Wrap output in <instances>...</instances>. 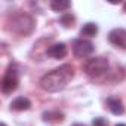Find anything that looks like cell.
Returning <instances> with one entry per match:
<instances>
[{"mask_svg": "<svg viewBox=\"0 0 126 126\" xmlns=\"http://www.w3.org/2000/svg\"><path fill=\"white\" fill-rule=\"evenodd\" d=\"M50 8L55 12H62V11H65V9L70 8V2H67V0H52Z\"/></svg>", "mask_w": 126, "mask_h": 126, "instance_id": "cell-12", "label": "cell"}, {"mask_svg": "<svg viewBox=\"0 0 126 126\" xmlns=\"http://www.w3.org/2000/svg\"><path fill=\"white\" fill-rule=\"evenodd\" d=\"M73 77H74V67L70 64H64L52 70L50 73L45 74L40 79L39 85L46 92H58L64 89Z\"/></svg>", "mask_w": 126, "mask_h": 126, "instance_id": "cell-1", "label": "cell"}, {"mask_svg": "<svg viewBox=\"0 0 126 126\" xmlns=\"http://www.w3.org/2000/svg\"><path fill=\"white\" fill-rule=\"evenodd\" d=\"M108 40L114 46L126 49V30L125 28H114V30H111L110 34H108Z\"/></svg>", "mask_w": 126, "mask_h": 126, "instance_id": "cell-6", "label": "cell"}, {"mask_svg": "<svg viewBox=\"0 0 126 126\" xmlns=\"http://www.w3.org/2000/svg\"><path fill=\"white\" fill-rule=\"evenodd\" d=\"M92 126H108V122L102 117H96L92 120Z\"/></svg>", "mask_w": 126, "mask_h": 126, "instance_id": "cell-14", "label": "cell"}, {"mask_svg": "<svg viewBox=\"0 0 126 126\" xmlns=\"http://www.w3.org/2000/svg\"><path fill=\"white\" fill-rule=\"evenodd\" d=\"M31 107V102L28 98H24V96H18L15 98L12 102H11V108L15 110V111H25Z\"/></svg>", "mask_w": 126, "mask_h": 126, "instance_id": "cell-9", "label": "cell"}, {"mask_svg": "<svg viewBox=\"0 0 126 126\" xmlns=\"http://www.w3.org/2000/svg\"><path fill=\"white\" fill-rule=\"evenodd\" d=\"M123 9H125V12H126V3H125V6H123Z\"/></svg>", "mask_w": 126, "mask_h": 126, "instance_id": "cell-16", "label": "cell"}, {"mask_svg": "<svg viewBox=\"0 0 126 126\" xmlns=\"http://www.w3.org/2000/svg\"><path fill=\"white\" fill-rule=\"evenodd\" d=\"M116 126H126L125 123H119V125H116Z\"/></svg>", "mask_w": 126, "mask_h": 126, "instance_id": "cell-15", "label": "cell"}, {"mask_svg": "<svg viewBox=\"0 0 126 126\" xmlns=\"http://www.w3.org/2000/svg\"><path fill=\"white\" fill-rule=\"evenodd\" d=\"M74 21H76V18H74L71 14H64V15L61 16V24L64 25L65 28L73 27V25H74Z\"/></svg>", "mask_w": 126, "mask_h": 126, "instance_id": "cell-13", "label": "cell"}, {"mask_svg": "<svg viewBox=\"0 0 126 126\" xmlns=\"http://www.w3.org/2000/svg\"><path fill=\"white\" fill-rule=\"evenodd\" d=\"M96 33H98V25L94 24V22L85 24V25L82 27V30H80V34H82V36H88V37H94Z\"/></svg>", "mask_w": 126, "mask_h": 126, "instance_id": "cell-10", "label": "cell"}, {"mask_svg": "<svg viewBox=\"0 0 126 126\" xmlns=\"http://www.w3.org/2000/svg\"><path fill=\"white\" fill-rule=\"evenodd\" d=\"M18 88V76L14 70H8L2 80V91L3 94H12Z\"/></svg>", "mask_w": 126, "mask_h": 126, "instance_id": "cell-5", "label": "cell"}, {"mask_svg": "<svg viewBox=\"0 0 126 126\" xmlns=\"http://www.w3.org/2000/svg\"><path fill=\"white\" fill-rule=\"evenodd\" d=\"M85 73L92 77V79H101L104 77L107 73H108V61L102 56H96V58H92L89 59L85 67H83Z\"/></svg>", "mask_w": 126, "mask_h": 126, "instance_id": "cell-2", "label": "cell"}, {"mask_svg": "<svg viewBox=\"0 0 126 126\" xmlns=\"http://www.w3.org/2000/svg\"><path fill=\"white\" fill-rule=\"evenodd\" d=\"M11 28H12L15 33L21 34V36H27V34H30V33L33 31V28H34V19H33L31 16L25 15V14H19V15H16V16L12 18V21H11Z\"/></svg>", "mask_w": 126, "mask_h": 126, "instance_id": "cell-3", "label": "cell"}, {"mask_svg": "<svg viewBox=\"0 0 126 126\" xmlns=\"http://www.w3.org/2000/svg\"><path fill=\"white\" fill-rule=\"evenodd\" d=\"M107 105H108L110 111H111L113 114H116V116H122V114L125 113L123 102H122L119 98H116V96H110V98L107 99Z\"/></svg>", "mask_w": 126, "mask_h": 126, "instance_id": "cell-8", "label": "cell"}, {"mask_svg": "<svg viewBox=\"0 0 126 126\" xmlns=\"http://www.w3.org/2000/svg\"><path fill=\"white\" fill-rule=\"evenodd\" d=\"M43 120H46V122H62L64 120V114L59 113V111H45Z\"/></svg>", "mask_w": 126, "mask_h": 126, "instance_id": "cell-11", "label": "cell"}, {"mask_svg": "<svg viewBox=\"0 0 126 126\" xmlns=\"http://www.w3.org/2000/svg\"><path fill=\"white\" fill-rule=\"evenodd\" d=\"M0 126H6V123H2V125H0Z\"/></svg>", "mask_w": 126, "mask_h": 126, "instance_id": "cell-17", "label": "cell"}, {"mask_svg": "<svg viewBox=\"0 0 126 126\" xmlns=\"http://www.w3.org/2000/svg\"><path fill=\"white\" fill-rule=\"evenodd\" d=\"M46 53H47V56H50V58L61 59V58H64V56L67 55V46H65L64 43H55V45H52V46L47 47Z\"/></svg>", "mask_w": 126, "mask_h": 126, "instance_id": "cell-7", "label": "cell"}, {"mask_svg": "<svg viewBox=\"0 0 126 126\" xmlns=\"http://www.w3.org/2000/svg\"><path fill=\"white\" fill-rule=\"evenodd\" d=\"M94 50H95L94 43L89 42V40H86V39H77L73 43V52L79 58H86V56L92 55Z\"/></svg>", "mask_w": 126, "mask_h": 126, "instance_id": "cell-4", "label": "cell"}]
</instances>
